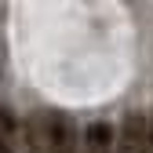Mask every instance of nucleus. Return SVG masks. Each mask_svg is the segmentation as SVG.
Segmentation results:
<instances>
[{"instance_id":"f257e3e1","label":"nucleus","mask_w":153,"mask_h":153,"mask_svg":"<svg viewBox=\"0 0 153 153\" xmlns=\"http://www.w3.org/2000/svg\"><path fill=\"white\" fill-rule=\"evenodd\" d=\"M29 139L36 142V153H76L73 120L66 113H44L36 124H29Z\"/></svg>"},{"instance_id":"7ed1b4c3","label":"nucleus","mask_w":153,"mask_h":153,"mask_svg":"<svg viewBox=\"0 0 153 153\" xmlns=\"http://www.w3.org/2000/svg\"><path fill=\"white\" fill-rule=\"evenodd\" d=\"M0 153H18V128L4 102H0Z\"/></svg>"},{"instance_id":"f03ea898","label":"nucleus","mask_w":153,"mask_h":153,"mask_svg":"<svg viewBox=\"0 0 153 153\" xmlns=\"http://www.w3.org/2000/svg\"><path fill=\"white\" fill-rule=\"evenodd\" d=\"M120 153H153V120L131 113L120 128Z\"/></svg>"}]
</instances>
